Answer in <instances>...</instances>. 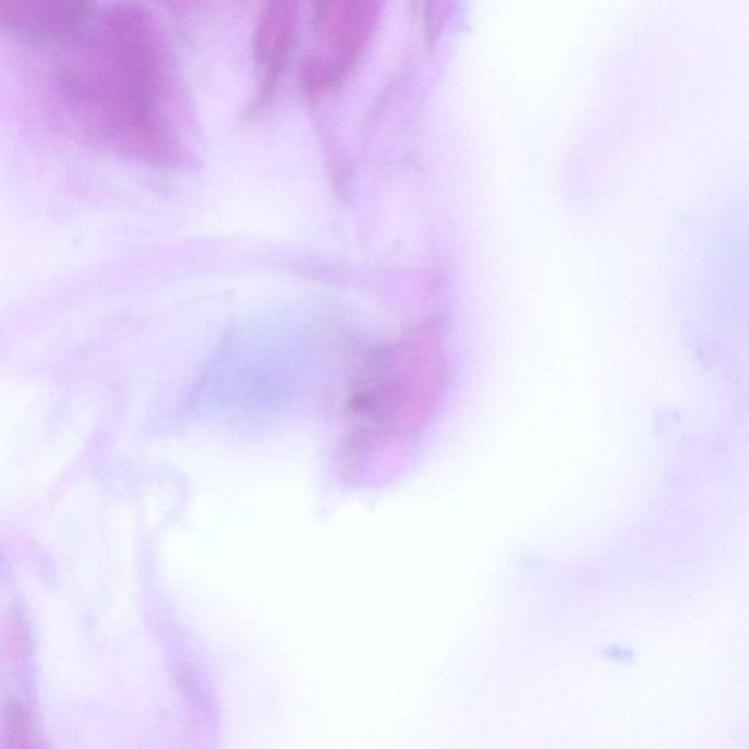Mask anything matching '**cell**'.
<instances>
[{"mask_svg": "<svg viewBox=\"0 0 749 749\" xmlns=\"http://www.w3.org/2000/svg\"><path fill=\"white\" fill-rule=\"evenodd\" d=\"M12 24L28 36L58 38L87 19V0H7Z\"/></svg>", "mask_w": 749, "mask_h": 749, "instance_id": "6da1fadb", "label": "cell"}, {"mask_svg": "<svg viewBox=\"0 0 749 749\" xmlns=\"http://www.w3.org/2000/svg\"><path fill=\"white\" fill-rule=\"evenodd\" d=\"M294 29H297V0H287L281 23L278 25L276 36H274L271 47H269L267 61H265L267 62V76H265L259 93L261 106L271 100L278 83H280L287 56L292 49Z\"/></svg>", "mask_w": 749, "mask_h": 749, "instance_id": "7a4b0ae2", "label": "cell"}, {"mask_svg": "<svg viewBox=\"0 0 749 749\" xmlns=\"http://www.w3.org/2000/svg\"><path fill=\"white\" fill-rule=\"evenodd\" d=\"M287 0H268L263 14H261L258 27L254 37V59L256 63L267 61L269 47L276 36L278 25L281 23L282 11Z\"/></svg>", "mask_w": 749, "mask_h": 749, "instance_id": "3957f363", "label": "cell"}, {"mask_svg": "<svg viewBox=\"0 0 749 749\" xmlns=\"http://www.w3.org/2000/svg\"><path fill=\"white\" fill-rule=\"evenodd\" d=\"M302 71L303 88H305L306 96L310 97V100H315L319 85L323 84V80L319 76V68L314 59H306Z\"/></svg>", "mask_w": 749, "mask_h": 749, "instance_id": "277c9868", "label": "cell"}, {"mask_svg": "<svg viewBox=\"0 0 749 749\" xmlns=\"http://www.w3.org/2000/svg\"><path fill=\"white\" fill-rule=\"evenodd\" d=\"M329 5H331V0H312V10H314V15L318 23H324L327 19Z\"/></svg>", "mask_w": 749, "mask_h": 749, "instance_id": "5b68a950", "label": "cell"}]
</instances>
